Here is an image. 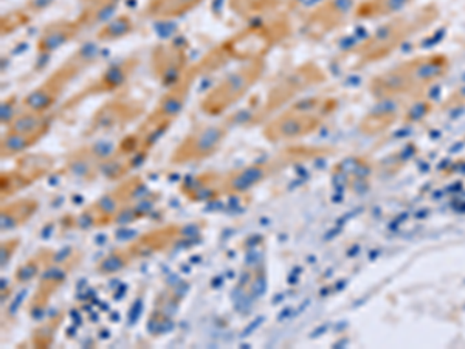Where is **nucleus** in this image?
Wrapping results in <instances>:
<instances>
[{
	"label": "nucleus",
	"mask_w": 465,
	"mask_h": 349,
	"mask_svg": "<svg viewBox=\"0 0 465 349\" xmlns=\"http://www.w3.org/2000/svg\"><path fill=\"white\" fill-rule=\"evenodd\" d=\"M84 64V58H78V55H74V58L65 61L56 72L50 75L43 85H37L36 89L32 90L27 96H24L22 106L35 112L50 111L63 95L65 85L74 80Z\"/></svg>",
	"instance_id": "39448f33"
},
{
	"label": "nucleus",
	"mask_w": 465,
	"mask_h": 349,
	"mask_svg": "<svg viewBox=\"0 0 465 349\" xmlns=\"http://www.w3.org/2000/svg\"><path fill=\"white\" fill-rule=\"evenodd\" d=\"M135 65H137L135 59H126V61L112 65L103 74L101 80L94 85L92 92H109V90L120 87L127 80V76L133 74Z\"/></svg>",
	"instance_id": "4468645a"
},
{
	"label": "nucleus",
	"mask_w": 465,
	"mask_h": 349,
	"mask_svg": "<svg viewBox=\"0 0 465 349\" xmlns=\"http://www.w3.org/2000/svg\"><path fill=\"white\" fill-rule=\"evenodd\" d=\"M412 0H361L357 6V15L360 17H385L390 15H396L397 11L402 10Z\"/></svg>",
	"instance_id": "2eb2a0df"
},
{
	"label": "nucleus",
	"mask_w": 465,
	"mask_h": 349,
	"mask_svg": "<svg viewBox=\"0 0 465 349\" xmlns=\"http://www.w3.org/2000/svg\"><path fill=\"white\" fill-rule=\"evenodd\" d=\"M185 50L177 45H160L153 50V70L166 87L177 85L186 75Z\"/></svg>",
	"instance_id": "6e6552de"
},
{
	"label": "nucleus",
	"mask_w": 465,
	"mask_h": 349,
	"mask_svg": "<svg viewBox=\"0 0 465 349\" xmlns=\"http://www.w3.org/2000/svg\"><path fill=\"white\" fill-rule=\"evenodd\" d=\"M127 258L124 256L123 252H116V254H112L109 258L103 261L100 265L101 272H104V274H114L116 270H122L124 265H126Z\"/></svg>",
	"instance_id": "412c9836"
},
{
	"label": "nucleus",
	"mask_w": 465,
	"mask_h": 349,
	"mask_svg": "<svg viewBox=\"0 0 465 349\" xmlns=\"http://www.w3.org/2000/svg\"><path fill=\"white\" fill-rule=\"evenodd\" d=\"M332 111L333 101L331 98H311L296 103L295 106L275 116L265 126V138L273 144H281L306 137L318 129Z\"/></svg>",
	"instance_id": "f03ea898"
},
{
	"label": "nucleus",
	"mask_w": 465,
	"mask_h": 349,
	"mask_svg": "<svg viewBox=\"0 0 465 349\" xmlns=\"http://www.w3.org/2000/svg\"><path fill=\"white\" fill-rule=\"evenodd\" d=\"M37 267L35 261H28L27 264L22 265L21 270H17V280L27 281L36 275Z\"/></svg>",
	"instance_id": "4be33fe9"
},
{
	"label": "nucleus",
	"mask_w": 465,
	"mask_h": 349,
	"mask_svg": "<svg viewBox=\"0 0 465 349\" xmlns=\"http://www.w3.org/2000/svg\"><path fill=\"white\" fill-rule=\"evenodd\" d=\"M81 28L83 27L78 21H56L48 24L37 41L39 54H52L63 47L80 33Z\"/></svg>",
	"instance_id": "9b49d317"
},
{
	"label": "nucleus",
	"mask_w": 465,
	"mask_h": 349,
	"mask_svg": "<svg viewBox=\"0 0 465 349\" xmlns=\"http://www.w3.org/2000/svg\"><path fill=\"white\" fill-rule=\"evenodd\" d=\"M50 116L48 112H35L30 109H22L16 118L8 125V131L21 134H33L44 137L50 129Z\"/></svg>",
	"instance_id": "f8f14e48"
},
{
	"label": "nucleus",
	"mask_w": 465,
	"mask_h": 349,
	"mask_svg": "<svg viewBox=\"0 0 465 349\" xmlns=\"http://www.w3.org/2000/svg\"><path fill=\"white\" fill-rule=\"evenodd\" d=\"M140 114V107L135 103H109L106 106L98 111L94 122H92V133H101V131H109L115 127L123 126V123L127 120L133 122L135 116Z\"/></svg>",
	"instance_id": "9d476101"
},
{
	"label": "nucleus",
	"mask_w": 465,
	"mask_h": 349,
	"mask_svg": "<svg viewBox=\"0 0 465 349\" xmlns=\"http://www.w3.org/2000/svg\"><path fill=\"white\" fill-rule=\"evenodd\" d=\"M449 67V61L440 55L412 59L381 75L372 85V92L383 100L411 95L440 80Z\"/></svg>",
	"instance_id": "f257e3e1"
},
{
	"label": "nucleus",
	"mask_w": 465,
	"mask_h": 349,
	"mask_svg": "<svg viewBox=\"0 0 465 349\" xmlns=\"http://www.w3.org/2000/svg\"><path fill=\"white\" fill-rule=\"evenodd\" d=\"M267 177V165L258 164L245 166L243 170L232 173L227 180L228 190L243 191L250 186L260 184L261 180Z\"/></svg>",
	"instance_id": "f3484780"
},
{
	"label": "nucleus",
	"mask_w": 465,
	"mask_h": 349,
	"mask_svg": "<svg viewBox=\"0 0 465 349\" xmlns=\"http://www.w3.org/2000/svg\"><path fill=\"white\" fill-rule=\"evenodd\" d=\"M355 0H324L315 5L311 17L309 27L317 32H328L331 28L337 27L339 22L348 16L349 11L354 10Z\"/></svg>",
	"instance_id": "1a4fd4ad"
},
{
	"label": "nucleus",
	"mask_w": 465,
	"mask_h": 349,
	"mask_svg": "<svg viewBox=\"0 0 465 349\" xmlns=\"http://www.w3.org/2000/svg\"><path fill=\"white\" fill-rule=\"evenodd\" d=\"M194 76H196L194 72H186L185 76L177 85L168 87V92L162 96L159 105L153 109V114L148 116L146 122L166 131L185 106L186 98L190 94Z\"/></svg>",
	"instance_id": "0eeeda50"
},
{
	"label": "nucleus",
	"mask_w": 465,
	"mask_h": 349,
	"mask_svg": "<svg viewBox=\"0 0 465 349\" xmlns=\"http://www.w3.org/2000/svg\"><path fill=\"white\" fill-rule=\"evenodd\" d=\"M41 135H33V134L13 133L6 129V134L2 138V157L11 159L16 157L19 154L25 153L28 148H32L41 140Z\"/></svg>",
	"instance_id": "a211bd4d"
},
{
	"label": "nucleus",
	"mask_w": 465,
	"mask_h": 349,
	"mask_svg": "<svg viewBox=\"0 0 465 349\" xmlns=\"http://www.w3.org/2000/svg\"><path fill=\"white\" fill-rule=\"evenodd\" d=\"M120 0H83V13L78 17L81 27L104 21L115 11Z\"/></svg>",
	"instance_id": "dca6fc26"
},
{
	"label": "nucleus",
	"mask_w": 465,
	"mask_h": 349,
	"mask_svg": "<svg viewBox=\"0 0 465 349\" xmlns=\"http://www.w3.org/2000/svg\"><path fill=\"white\" fill-rule=\"evenodd\" d=\"M133 19L126 16V15H122V16L114 17V19L104 24V27L101 28L100 33H98V39H101V41L120 39V37L126 36V35L133 32Z\"/></svg>",
	"instance_id": "aec40b11"
},
{
	"label": "nucleus",
	"mask_w": 465,
	"mask_h": 349,
	"mask_svg": "<svg viewBox=\"0 0 465 349\" xmlns=\"http://www.w3.org/2000/svg\"><path fill=\"white\" fill-rule=\"evenodd\" d=\"M36 202L30 201V199L15 202L6 206L2 212V230H11V228L25 223L28 217L33 216V213L36 212Z\"/></svg>",
	"instance_id": "6ab92c4d"
},
{
	"label": "nucleus",
	"mask_w": 465,
	"mask_h": 349,
	"mask_svg": "<svg viewBox=\"0 0 465 349\" xmlns=\"http://www.w3.org/2000/svg\"><path fill=\"white\" fill-rule=\"evenodd\" d=\"M201 4L202 0H148L146 15L153 19H173L183 16Z\"/></svg>",
	"instance_id": "ddd939ff"
},
{
	"label": "nucleus",
	"mask_w": 465,
	"mask_h": 349,
	"mask_svg": "<svg viewBox=\"0 0 465 349\" xmlns=\"http://www.w3.org/2000/svg\"><path fill=\"white\" fill-rule=\"evenodd\" d=\"M228 127L225 125H206L197 127L183 142L175 148L173 154V164L183 165L212 157L223 146L227 138Z\"/></svg>",
	"instance_id": "423d86ee"
},
{
	"label": "nucleus",
	"mask_w": 465,
	"mask_h": 349,
	"mask_svg": "<svg viewBox=\"0 0 465 349\" xmlns=\"http://www.w3.org/2000/svg\"><path fill=\"white\" fill-rule=\"evenodd\" d=\"M265 64L261 58H253L232 70L223 80L213 87L202 100V111L208 115H221L242 100L264 74Z\"/></svg>",
	"instance_id": "7ed1b4c3"
},
{
	"label": "nucleus",
	"mask_w": 465,
	"mask_h": 349,
	"mask_svg": "<svg viewBox=\"0 0 465 349\" xmlns=\"http://www.w3.org/2000/svg\"><path fill=\"white\" fill-rule=\"evenodd\" d=\"M438 16V10L434 5H425L419 8L410 16H399L385 24L379 32L371 37L370 41L360 50V54L366 61H374L392 52L397 45L418 32L419 28L429 25Z\"/></svg>",
	"instance_id": "20e7f679"
}]
</instances>
